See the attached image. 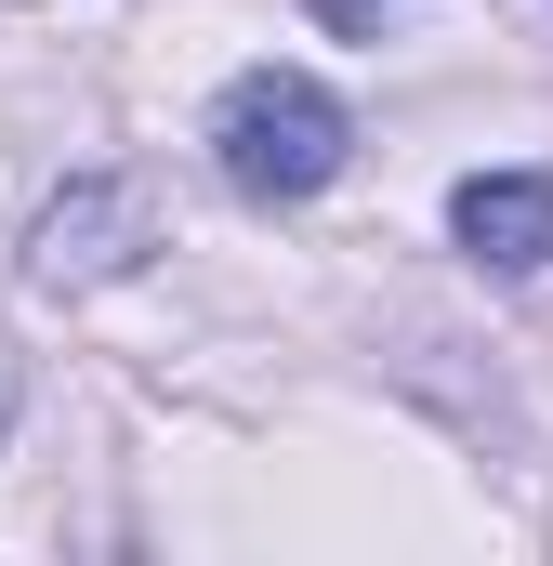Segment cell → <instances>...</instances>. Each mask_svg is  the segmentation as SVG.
I'll use <instances>...</instances> for the list:
<instances>
[{
  "label": "cell",
  "mask_w": 553,
  "mask_h": 566,
  "mask_svg": "<svg viewBox=\"0 0 553 566\" xmlns=\"http://www.w3.org/2000/svg\"><path fill=\"white\" fill-rule=\"evenodd\" d=\"M448 224H461V251L488 277H541L553 264V171H474L448 198Z\"/></svg>",
  "instance_id": "3957f363"
},
{
  "label": "cell",
  "mask_w": 553,
  "mask_h": 566,
  "mask_svg": "<svg viewBox=\"0 0 553 566\" xmlns=\"http://www.w3.org/2000/svg\"><path fill=\"white\" fill-rule=\"evenodd\" d=\"M303 13H316V27H330V40H383V27H396V13H409V0H303Z\"/></svg>",
  "instance_id": "277c9868"
},
{
  "label": "cell",
  "mask_w": 553,
  "mask_h": 566,
  "mask_svg": "<svg viewBox=\"0 0 553 566\" xmlns=\"http://www.w3.org/2000/svg\"><path fill=\"white\" fill-rule=\"evenodd\" d=\"M0 434H13V356H0Z\"/></svg>",
  "instance_id": "5b68a950"
},
{
  "label": "cell",
  "mask_w": 553,
  "mask_h": 566,
  "mask_svg": "<svg viewBox=\"0 0 553 566\" xmlns=\"http://www.w3.org/2000/svg\"><path fill=\"white\" fill-rule=\"evenodd\" d=\"M211 158H225V185L238 198H316V185H343V158H356V119H343V93L330 80H303V66H238L225 93H211Z\"/></svg>",
  "instance_id": "6da1fadb"
},
{
  "label": "cell",
  "mask_w": 553,
  "mask_h": 566,
  "mask_svg": "<svg viewBox=\"0 0 553 566\" xmlns=\"http://www.w3.org/2000/svg\"><path fill=\"white\" fill-rule=\"evenodd\" d=\"M145 251H158V185L145 171H80L40 211V238H27V277L40 290H106V277H133Z\"/></svg>",
  "instance_id": "7a4b0ae2"
}]
</instances>
